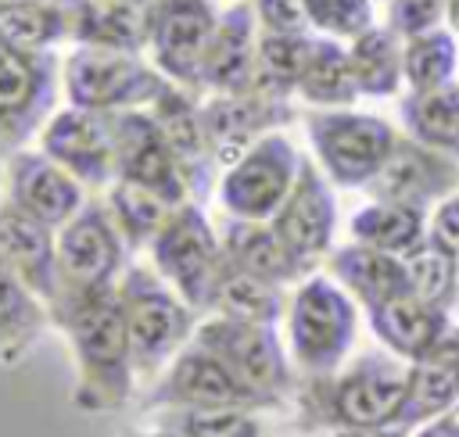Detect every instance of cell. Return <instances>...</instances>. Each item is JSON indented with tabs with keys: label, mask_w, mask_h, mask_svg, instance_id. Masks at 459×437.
I'll return each instance as SVG.
<instances>
[{
	"label": "cell",
	"mask_w": 459,
	"mask_h": 437,
	"mask_svg": "<svg viewBox=\"0 0 459 437\" xmlns=\"http://www.w3.org/2000/svg\"><path fill=\"white\" fill-rule=\"evenodd\" d=\"M0 204H4V168H0Z\"/></svg>",
	"instance_id": "cell-48"
},
{
	"label": "cell",
	"mask_w": 459,
	"mask_h": 437,
	"mask_svg": "<svg viewBox=\"0 0 459 437\" xmlns=\"http://www.w3.org/2000/svg\"><path fill=\"white\" fill-rule=\"evenodd\" d=\"M298 93L316 107H348L359 97L348 50L333 36H319V39L312 36V50L298 79Z\"/></svg>",
	"instance_id": "cell-30"
},
{
	"label": "cell",
	"mask_w": 459,
	"mask_h": 437,
	"mask_svg": "<svg viewBox=\"0 0 459 437\" xmlns=\"http://www.w3.org/2000/svg\"><path fill=\"white\" fill-rule=\"evenodd\" d=\"M287 118H290V104L262 90L201 97V125H204V140H208V150L219 172L230 161H237L258 136L280 129Z\"/></svg>",
	"instance_id": "cell-17"
},
{
	"label": "cell",
	"mask_w": 459,
	"mask_h": 437,
	"mask_svg": "<svg viewBox=\"0 0 459 437\" xmlns=\"http://www.w3.org/2000/svg\"><path fill=\"white\" fill-rule=\"evenodd\" d=\"M126 4H147V0H126Z\"/></svg>",
	"instance_id": "cell-49"
},
{
	"label": "cell",
	"mask_w": 459,
	"mask_h": 437,
	"mask_svg": "<svg viewBox=\"0 0 459 437\" xmlns=\"http://www.w3.org/2000/svg\"><path fill=\"white\" fill-rule=\"evenodd\" d=\"M459 398V333H445L427 355L416 358V369L409 373L405 401L391 426H412L437 412H445Z\"/></svg>",
	"instance_id": "cell-22"
},
{
	"label": "cell",
	"mask_w": 459,
	"mask_h": 437,
	"mask_svg": "<svg viewBox=\"0 0 459 437\" xmlns=\"http://www.w3.org/2000/svg\"><path fill=\"white\" fill-rule=\"evenodd\" d=\"M129 254L133 251L126 247L104 197H90L57 229V287L50 297V322L75 304L115 290L129 269Z\"/></svg>",
	"instance_id": "cell-2"
},
{
	"label": "cell",
	"mask_w": 459,
	"mask_h": 437,
	"mask_svg": "<svg viewBox=\"0 0 459 437\" xmlns=\"http://www.w3.org/2000/svg\"><path fill=\"white\" fill-rule=\"evenodd\" d=\"M369 322L391 351H398L402 358H412V362L420 355H427L448 333L445 308H434V304L420 301L412 290L369 308Z\"/></svg>",
	"instance_id": "cell-27"
},
{
	"label": "cell",
	"mask_w": 459,
	"mask_h": 437,
	"mask_svg": "<svg viewBox=\"0 0 459 437\" xmlns=\"http://www.w3.org/2000/svg\"><path fill=\"white\" fill-rule=\"evenodd\" d=\"M448 18H452V29L459 32V0H448Z\"/></svg>",
	"instance_id": "cell-46"
},
{
	"label": "cell",
	"mask_w": 459,
	"mask_h": 437,
	"mask_svg": "<svg viewBox=\"0 0 459 437\" xmlns=\"http://www.w3.org/2000/svg\"><path fill=\"white\" fill-rule=\"evenodd\" d=\"M251 7H255V18H258V29L262 32L305 36L312 29L301 0H251Z\"/></svg>",
	"instance_id": "cell-40"
},
{
	"label": "cell",
	"mask_w": 459,
	"mask_h": 437,
	"mask_svg": "<svg viewBox=\"0 0 459 437\" xmlns=\"http://www.w3.org/2000/svg\"><path fill=\"white\" fill-rule=\"evenodd\" d=\"M430 244H437L441 251H448L459 261V201H448L434 211L430 222Z\"/></svg>",
	"instance_id": "cell-42"
},
{
	"label": "cell",
	"mask_w": 459,
	"mask_h": 437,
	"mask_svg": "<svg viewBox=\"0 0 459 437\" xmlns=\"http://www.w3.org/2000/svg\"><path fill=\"white\" fill-rule=\"evenodd\" d=\"M215 21L219 11L212 0H147L143 54L169 82L201 93V61Z\"/></svg>",
	"instance_id": "cell-12"
},
{
	"label": "cell",
	"mask_w": 459,
	"mask_h": 437,
	"mask_svg": "<svg viewBox=\"0 0 459 437\" xmlns=\"http://www.w3.org/2000/svg\"><path fill=\"white\" fill-rule=\"evenodd\" d=\"M351 236L366 247L405 258L409 251H416L423 244V218H420V208H412V204L373 201L369 208L355 211Z\"/></svg>",
	"instance_id": "cell-32"
},
{
	"label": "cell",
	"mask_w": 459,
	"mask_h": 437,
	"mask_svg": "<svg viewBox=\"0 0 459 437\" xmlns=\"http://www.w3.org/2000/svg\"><path fill=\"white\" fill-rule=\"evenodd\" d=\"M355 340V301L333 276H305L287 304L290 358L308 376H330Z\"/></svg>",
	"instance_id": "cell-8"
},
{
	"label": "cell",
	"mask_w": 459,
	"mask_h": 437,
	"mask_svg": "<svg viewBox=\"0 0 459 437\" xmlns=\"http://www.w3.org/2000/svg\"><path fill=\"white\" fill-rule=\"evenodd\" d=\"M36 147L47 150L61 168H68L90 193H104L115 183V125L104 111L75 104L57 107L43 122Z\"/></svg>",
	"instance_id": "cell-13"
},
{
	"label": "cell",
	"mask_w": 459,
	"mask_h": 437,
	"mask_svg": "<svg viewBox=\"0 0 459 437\" xmlns=\"http://www.w3.org/2000/svg\"><path fill=\"white\" fill-rule=\"evenodd\" d=\"M409 373L387 358H362L341 376H312L301 408L316 426H359L384 430L394 423L405 401Z\"/></svg>",
	"instance_id": "cell-5"
},
{
	"label": "cell",
	"mask_w": 459,
	"mask_h": 437,
	"mask_svg": "<svg viewBox=\"0 0 459 437\" xmlns=\"http://www.w3.org/2000/svg\"><path fill=\"white\" fill-rule=\"evenodd\" d=\"M165 86L169 79L140 50L79 43L61 57V97L75 107L104 115L151 107Z\"/></svg>",
	"instance_id": "cell-4"
},
{
	"label": "cell",
	"mask_w": 459,
	"mask_h": 437,
	"mask_svg": "<svg viewBox=\"0 0 459 437\" xmlns=\"http://www.w3.org/2000/svg\"><path fill=\"white\" fill-rule=\"evenodd\" d=\"M0 261L18 272L50 308L57 287V229L25 215L11 201L0 204Z\"/></svg>",
	"instance_id": "cell-21"
},
{
	"label": "cell",
	"mask_w": 459,
	"mask_h": 437,
	"mask_svg": "<svg viewBox=\"0 0 459 437\" xmlns=\"http://www.w3.org/2000/svg\"><path fill=\"white\" fill-rule=\"evenodd\" d=\"M118 301L133 344L136 380L147 387L197 333L201 312L186 304L151 261H133L118 279Z\"/></svg>",
	"instance_id": "cell-3"
},
{
	"label": "cell",
	"mask_w": 459,
	"mask_h": 437,
	"mask_svg": "<svg viewBox=\"0 0 459 437\" xmlns=\"http://www.w3.org/2000/svg\"><path fill=\"white\" fill-rule=\"evenodd\" d=\"M222 236V251L233 265L269 279V283H298L305 276V269L294 261V254L283 247V240L276 236L273 222H251V218H230L219 229Z\"/></svg>",
	"instance_id": "cell-26"
},
{
	"label": "cell",
	"mask_w": 459,
	"mask_h": 437,
	"mask_svg": "<svg viewBox=\"0 0 459 437\" xmlns=\"http://www.w3.org/2000/svg\"><path fill=\"white\" fill-rule=\"evenodd\" d=\"M111 125H115V179L154 190L169 204L190 201V186L183 179V168H179L165 133L158 129V122L147 107L115 111Z\"/></svg>",
	"instance_id": "cell-15"
},
{
	"label": "cell",
	"mask_w": 459,
	"mask_h": 437,
	"mask_svg": "<svg viewBox=\"0 0 459 437\" xmlns=\"http://www.w3.org/2000/svg\"><path fill=\"white\" fill-rule=\"evenodd\" d=\"M25 4H36V0H0V14L4 11H14V7H25Z\"/></svg>",
	"instance_id": "cell-47"
},
{
	"label": "cell",
	"mask_w": 459,
	"mask_h": 437,
	"mask_svg": "<svg viewBox=\"0 0 459 437\" xmlns=\"http://www.w3.org/2000/svg\"><path fill=\"white\" fill-rule=\"evenodd\" d=\"M301 154L287 140V133L273 129L258 136L237 161H230L219 172L215 197L219 208L230 218H251V222H269L276 208L287 201L298 172H301Z\"/></svg>",
	"instance_id": "cell-9"
},
{
	"label": "cell",
	"mask_w": 459,
	"mask_h": 437,
	"mask_svg": "<svg viewBox=\"0 0 459 437\" xmlns=\"http://www.w3.org/2000/svg\"><path fill=\"white\" fill-rule=\"evenodd\" d=\"M104 204H108V211H111V218H115L129 251H147L151 240L158 236V229L165 226V218L176 208L165 197H158L154 190H143V186L126 183V179H115L104 190Z\"/></svg>",
	"instance_id": "cell-31"
},
{
	"label": "cell",
	"mask_w": 459,
	"mask_h": 437,
	"mask_svg": "<svg viewBox=\"0 0 459 437\" xmlns=\"http://www.w3.org/2000/svg\"><path fill=\"white\" fill-rule=\"evenodd\" d=\"M308 25L333 39H355L373 25V4L369 0H301Z\"/></svg>",
	"instance_id": "cell-39"
},
{
	"label": "cell",
	"mask_w": 459,
	"mask_h": 437,
	"mask_svg": "<svg viewBox=\"0 0 459 437\" xmlns=\"http://www.w3.org/2000/svg\"><path fill=\"white\" fill-rule=\"evenodd\" d=\"M72 351V405L82 412H118L129 405L136 380L133 344L118 287L97 294L54 322Z\"/></svg>",
	"instance_id": "cell-1"
},
{
	"label": "cell",
	"mask_w": 459,
	"mask_h": 437,
	"mask_svg": "<svg viewBox=\"0 0 459 437\" xmlns=\"http://www.w3.org/2000/svg\"><path fill=\"white\" fill-rule=\"evenodd\" d=\"M330 276L369 308L398 297V294H409V272H405V258L398 254H387V251H377V247H366V244H351V247H341L330 254Z\"/></svg>",
	"instance_id": "cell-24"
},
{
	"label": "cell",
	"mask_w": 459,
	"mask_h": 437,
	"mask_svg": "<svg viewBox=\"0 0 459 437\" xmlns=\"http://www.w3.org/2000/svg\"><path fill=\"white\" fill-rule=\"evenodd\" d=\"M402 61H405V79L412 82V90H437L448 82L455 68V43L448 32L427 29L420 36H409Z\"/></svg>",
	"instance_id": "cell-38"
},
{
	"label": "cell",
	"mask_w": 459,
	"mask_h": 437,
	"mask_svg": "<svg viewBox=\"0 0 459 437\" xmlns=\"http://www.w3.org/2000/svg\"><path fill=\"white\" fill-rule=\"evenodd\" d=\"M68 43L140 50L143 54V4L126 0H61Z\"/></svg>",
	"instance_id": "cell-23"
},
{
	"label": "cell",
	"mask_w": 459,
	"mask_h": 437,
	"mask_svg": "<svg viewBox=\"0 0 459 437\" xmlns=\"http://www.w3.org/2000/svg\"><path fill=\"white\" fill-rule=\"evenodd\" d=\"M308 437H377V430H359V426H337V430H319Z\"/></svg>",
	"instance_id": "cell-44"
},
{
	"label": "cell",
	"mask_w": 459,
	"mask_h": 437,
	"mask_svg": "<svg viewBox=\"0 0 459 437\" xmlns=\"http://www.w3.org/2000/svg\"><path fill=\"white\" fill-rule=\"evenodd\" d=\"M194 340L230 365V373L258 398L262 408L280 405L290 394L287 351L273 322H247L230 315H201Z\"/></svg>",
	"instance_id": "cell-10"
},
{
	"label": "cell",
	"mask_w": 459,
	"mask_h": 437,
	"mask_svg": "<svg viewBox=\"0 0 459 437\" xmlns=\"http://www.w3.org/2000/svg\"><path fill=\"white\" fill-rule=\"evenodd\" d=\"M258 18L251 0H233L219 11L215 32L204 47L201 61V97L204 93H244L255 90V61H258Z\"/></svg>",
	"instance_id": "cell-20"
},
{
	"label": "cell",
	"mask_w": 459,
	"mask_h": 437,
	"mask_svg": "<svg viewBox=\"0 0 459 437\" xmlns=\"http://www.w3.org/2000/svg\"><path fill=\"white\" fill-rule=\"evenodd\" d=\"M405 272H409V290L434 308H445L459 287V261L430 240H423L416 251L405 254Z\"/></svg>",
	"instance_id": "cell-37"
},
{
	"label": "cell",
	"mask_w": 459,
	"mask_h": 437,
	"mask_svg": "<svg viewBox=\"0 0 459 437\" xmlns=\"http://www.w3.org/2000/svg\"><path fill=\"white\" fill-rule=\"evenodd\" d=\"M348 61H351V75L359 93L366 97H387L398 90V79L405 72V61L398 54V43L387 29H366L351 39L348 47Z\"/></svg>",
	"instance_id": "cell-34"
},
{
	"label": "cell",
	"mask_w": 459,
	"mask_h": 437,
	"mask_svg": "<svg viewBox=\"0 0 459 437\" xmlns=\"http://www.w3.org/2000/svg\"><path fill=\"white\" fill-rule=\"evenodd\" d=\"M312 154L337 186H369L394 150V133L377 115L323 107L305 118Z\"/></svg>",
	"instance_id": "cell-11"
},
{
	"label": "cell",
	"mask_w": 459,
	"mask_h": 437,
	"mask_svg": "<svg viewBox=\"0 0 459 437\" xmlns=\"http://www.w3.org/2000/svg\"><path fill=\"white\" fill-rule=\"evenodd\" d=\"M4 201L61 229L90 201V190L68 168H61L47 150L22 147L4 158Z\"/></svg>",
	"instance_id": "cell-16"
},
{
	"label": "cell",
	"mask_w": 459,
	"mask_h": 437,
	"mask_svg": "<svg viewBox=\"0 0 459 437\" xmlns=\"http://www.w3.org/2000/svg\"><path fill=\"white\" fill-rule=\"evenodd\" d=\"M312 50V36H290V32H258V61H255V90L269 97H290L298 93V79L305 72Z\"/></svg>",
	"instance_id": "cell-33"
},
{
	"label": "cell",
	"mask_w": 459,
	"mask_h": 437,
	"mask_svg": "<svg viewBox=\"0 0 459 437\" xmlns=\"http://www.w3.org/2000/svg\"><path fill=\"white\" fill-rule=\"evenodd\" d=\"M448 186H452V168L430 150L412 147V143H394L384 168L369 179V190L377 193V201H398L412 208L427 204Z\"/></svg>",
	"instance_id": "cell-25"
},
{
	"label": "cell",
	"mask_w": 459,
	"mask_h": 437,
	"mask_svg": "<svg viewBox=\"0 0 459 437\" xmlns=\"http://www.w3.org/2000/svg\"><path fill=\"white\" fill-rule=\"evenodd\" d=\"M151 408H204V405H233V408H262L258 398L230 373L222 358L190 340L151 383Z\"/></svg>",
	"instance_id": "cell-14"
},
{
	"label": "cell",
	"mask_w": 459,
	"mask_h": 437,
	"mask_svg": "<svg viewBox=\"0 0 459 437\" xmlns=\"http://www.w3.org/2000/svg\"><path fill=\"white\" fill-rule=\"evenodd\" d=\"M147 261L186 304L208 315L215 283L226 265V251L201 201H183L172 208V215L165 218V226L147 247Z\"/></svg>",
	"instance_id": "cell-6"
},
{
	"label": "cell",
	"mask_w": 459,
	"mask_h": 437,
	"mask_svg": "<svg viewBox=\"0 0 459 437\" xmlns=\"http://www.w3.org/2000/svg\"><path fill=\"white\" fill-rule=\"evenodd\" d=\"M147 111L154 115L158 129L165 133V140H169V147H172V154L183 168V179L190 186V201H204L219 183V165H215V158L208 150V140H204L201 93L169 82Z\"/></svg>",
	"instance_id": "cell-19"
},
{
	"label": "cell",
	"mask_w": 459,
	"mask_h": 437,
	"mask_svg": "<svg viewBox=\"0 0 459 437\" xmlns=\"http://www.w3.org/2000/svg\"><path fill=\"white\" fill-rule=\"evenodd\" d=\"M416 437H459V423L455 419H437V423L423 426Z\"/></svg>",
	"instance_id": "cell-43"
},
{
	"label": "cell",
	"mask_w": 459,
	"mask_h": 437,
	"mask_svg": "<svg viewBox=\"0 0 459 437\" xmlns=\"http://www.w3.org/2000/svg\"><path fill=\"white\" fill-rule=\"evenodd\" d=\"M126 437H183V433H179V430H172V426L154 423V426H147V430H129Z\"/></svg>",
	"instance_id": "cell-45"
},
{
	"label": "cell",
	"mask_w": 459,
	"mask_h": 437,
	"mask_svg": "<svg viewBox=\"0 0 459 437\" xmlns=\"http://www.w3.org/2000/svg\"><path fill=\"white\" fill-rule=\"evenodd\" d=\"M57 50H32L0 29V161L39 136L43 122L57 111Z\"/></svg>",
	"instance_id": "cell-7"
},
{
	"label": "cell",
	"mask_w": 459,
	"mask_h": 437,
	"mask_svg": "<svg viewBox=\"0 0 459 437\" xmlns=\"http://www.w3.org/2000/svg\"><path fill=\"white\" fill-rule=\"evenodd\" d=\"M269 222L305 272L330 251L337 208H333L326 172L316 168V161H308V158L301 161V172H298L287 201L276 208V215Z\"/></svg>",
	"instance_id": "cell-18"
},
{
	"label": "cell",
	"mask_w": 459,
	"mask_h": 437,
	"mask_svg": "<svg viewBox=\"0 0 459 437\" xmlns=\"http://www.w3.org/2000/svg\"><path fill=\"white\" fill-rule=\"evenodd\" d=\"M405 122L427 147H459V86L416 90L405 100Z\"/></svg>",
	"instance_id": "cell-35"
},
{
	"label": "cell",
	"mask_w": 459,
	"mask_h": 437,
	"mask_svg": "<svg viewBox=\"0 0 459 437\" xmlns=\"http://www.w3.org/2000/svg\"><path fill=\"white\" fill-rule=\"evenodd\" d=\"M54 326L47 301L0 261V365H14Z\"/></svg>",
	"instance_id": "cell-28"
},
{
	"label": "cell",
	"mask_w": 459,
	"mask_h": 437,
	"mask_svg": "<svg viewBox=\"0 0 459 437\" xmlns=\"http://www.w3.org/2000/svg\"><path fill=\"white\" fill-rule=\"evenodd\" d=\"M437 14H441V0H394L391 25L402 36H420L437 21Z\"/></svg>",
	"instance_id": "cell-41"
},
{
	"label": "cell",
	"mask_w": 459,
	"mask_h": 437,
	"mask_svg": "<svg viewBox=\"0 0 459 437\" xmlns=\"http://www.w3.org/2000/svg\"><path fill=\"white\" fill-rule=\"evenodd\" d=\"M161 426L179 430L183 437H262L255 408L204 405V408H154Z\"/></svg>",
	"instance_id": "cell-36"
},
{
	"label": "cell",
	"mask_w": 459,
	"mask_h": 437,
	"mask_svg": "<svg viewBox=\"0 0 459 437\" xmlns=\"http://www.w3.org/2000/svg\"><path fill=\"white\" fill-rule=\"evenodd\" d=\"M208 315H230V319H247V322H280L287 315V297L280 283H269L226 258L222 276L215 283V297Z\"/></svg>",
	"instance_id": "cell-29"
}]
</instances>
